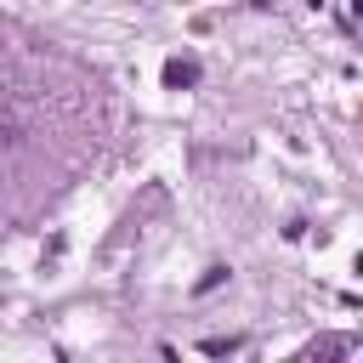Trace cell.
Instances as JSON below:
<instances>
[{
	"mask_svg": "<svg viewBox=\"0 0 363 363\" xmlns=\"http://www.w3.org/2000/svg\"><path fill=\"white\" fill-rule=\"evenodd\" d=\"M164 85H170V91H187V85H199V62H187V57H170V62H164Z\"/></svg>",
	"mask_w": 363,
	"mask_h": 363,
	"instance_id": "cell-1",
	"label": "cell"
},
{
	"mask_svg": "<svg viewBox=\"0 0 363 363\" xmlns=\"http://www.w3.org/2000/svg\"><path fill=\"white\" fill-rule=\"evenodd\" d=\"M312 357H335V352H352V340H318V346H306Z\"/></svg>",
	"mask_w": 363,
	"mask_h": 363,
	"instance_id": "cell-2",
	"label": "cell"
},
{
	"mask_svg": "<svg viewBox=\"0 0 363 363\" xmlns=\"http://www.w3.org/2000/svg\"><path fill=\"white\" fill-rule=\"evenodd\" d=\"M221 278H227V267H210V272H204V278H199V295H204V289H216V284H221Z\"/></svg>",
	"mask_w": 363,
	"mask_h": 363,
	"instance_id": "cell-3",
	"label": "cell"
},
{
	"mask_svg": "<svg viewBox=\"0 0 363 363\" xmlns=\"http://www.w3.org/2000/svg\"><path fill=\"white\" fill-rule=\"evenodd\" d=\"M352 17H357V23H363V0H352Z\"/></svg>",
	"mask_w": 363,
	"mask_h": 363,
	"instance_id": "cell-4",
	"label": "cell"
},
{
	"mask_svg": "<svg viewBox=\"0 0 363 363\" xmlns=\"http://www.w3.org/2000/svg\"><path fill=\"white\" fill-rule=\"evenodd\" d=\"M250 6H261V11H267V6H272V0H250Z\"/></svg>",
	"mask_w": 363,
	"mask_h": 363,
	"instance_id": "cell-5",
	"label": "cell"
}]
</instances>
